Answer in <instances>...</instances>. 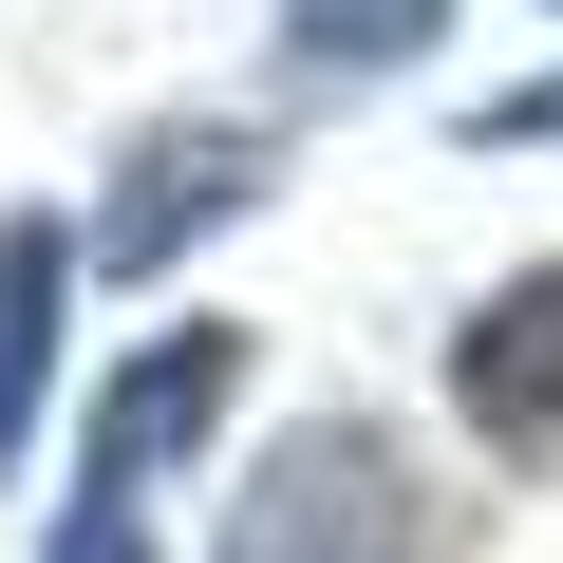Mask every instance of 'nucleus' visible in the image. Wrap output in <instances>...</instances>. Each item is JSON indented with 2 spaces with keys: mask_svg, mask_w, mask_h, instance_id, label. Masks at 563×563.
Segmentation results:
<instances>
[{
  "mask_svg": "<svg viewBox=\"0 0 563 563\" xmlns=\"http://www.w3.org/2000/svg\"><path fill=\"white\" fill-rule=\"evenodd\" d=\"M207 563H432V488L376 413H282L263 470L225 488V544Z\"/></svg>",
  "mask_w": 563,
  "mask_h": 563,
  "instance_id": "nucleus-1",
  "label": "nucleus"
},
{
  "mask_svg": "<svg viewBox=\"0 0 563 563\" xmlns=\"http://www.w3.org/2000/svg\"><path fill=\"white\" fill-rule=\"evenodd\" d=\"M282 188V132L263 113H151L132 151H113V188L76 207V282H151V263H188L207 225H244Z\"/></svg>",
  "mask_w": 563,
  "mask_h": 563,
  "instance_id": "nucleus-2",
  "label": "nucleus"
},
{
  "mask_svg": "<svg viewBox=\"0 0 563 563\" xmlns=\"http://www.w3.org/2000/svg\"><path fill=\"white\" fill-rule=\"evenodd\" d=\"M225 413H244V320H151L76 413V507H151L188 451H225Z\"/></svg>",
  "mask_w": 563,
  "mask_h": 563,
  "instance_id": "nucleus-3",
  "label": "nucleus"
},
{
  "mask_svg": "<svg viewBox=\"0 0 563 563\" xmlns=\"http://www.w3.org/2000/svg\"><path fill=\"white\" fill-rule=\"evenodd\" d=\"M451 413L507 488H563V263H507L451 320Z\"/></svg>",
  "mask_w": 563,
  "mask_h": 563,
  "instance_id": "nucleus-4",
  "label": "nucleus"
},
{
  "mask_svg": "<svg viewBox=\"0 0 563 563\" xmlns=\"http://www.w3.org/2000/svg\"><path fill=\"white\" fill-rule=\"evenodd\" d=\"M57 339H76V225H57V207H20V225H0V488L38 470Z\"/></svg>",
  "mask_w": 563,
  "mask_h": 563,
  "instance_id": "nucleus-5",
  "label": "nucleus"
},
{
  "mask_svg": "<svg viewBox=\"0 0 563 563\" xmlns=\"http://www.w3.org/2000/svg\"><path fill=\"white\" fill-rule=\"evenodd\" d=\"M451 38V0H282V95H376Z\"/></svg>",
  "mask_w": 563,
  "mask_h": 563,
  "instance_id": "nucleus-6",
  "label": "nucleus"
},
{
  "mask_svg": "<svg viewBox=\"0 0 563 563\" xmlns=\"http://www.w3.org/2000/svg\"><path fill=\"white\" fill-rule=\"evenodd\" d=\"M470 151H563V76H507V95H470Z\"/></svg>",
  "mask_w": 563,
  "mask_h": 563,
  "instance_id": "nucleus-7",
  "label": "nucleus"
},
{
  "mask_svg": "<svg viewBox=\"0 0 563 563\" xmlns=\"http://www.w3.org/2000/svg\"><path fill=\"white\" fill-rule=\"evenodd\" d=\"M38 563H151V507H57V544Z\"/></svg>",
  "mask_w": 563,
  "mask_h": 563,
  "instance_id": "nucleus-8",
  "label": "nucleus"
},
{
  "mask_svg": "<svg viewBox=\"0 0 563 563\" xmlns=\"http://www.w3.org/2000/svg\"><path fill=\"white\" fill-rule=\"evenodd\" d=\"M544 20H563V0H544Z\"/></svg>",
  "mask_w": 563,
  "mask_h": 563,
  "instance_id": "nucleus-9",
  "label": "nucleus"
}]
</instances>
